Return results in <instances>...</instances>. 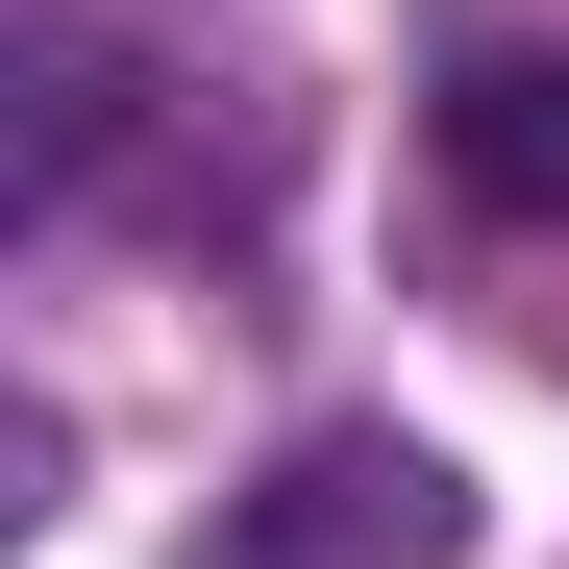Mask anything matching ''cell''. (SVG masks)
Segmentation results:
<instances>
[{
    "label": "cell",
    "instance_id": "cell-2",
    "mask_svg": "<svg viewBox=\"0 0 569 569\" xmlns=\"http://www.w3.org/2000/svg\"><path fill=\"white\" fill-rule=\"evenodd\" d=\"M446 173L496 223H569V50H470L446 74Z\"/></svg>",
    "mask_w": 569,
    "mask_h": 569
},
{
    "label": "cell",
    "instance_id": "cell-1",
    "mask_svg": "<svg viewBox=\"0 0 569 569\" xmlns=\"http://www.w3.org/2000/svg\"><path fill=\"white\" fill-rule=\"evenodd\" d=\"M446 545H470V470L397 446V421H322V446H272V496L199 569H446Z\"/></svg>",
    "mask_w": 569,
    "mask_h": 569
}]
</instances>
